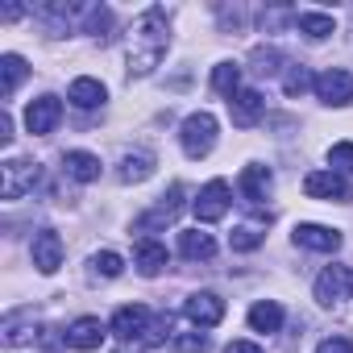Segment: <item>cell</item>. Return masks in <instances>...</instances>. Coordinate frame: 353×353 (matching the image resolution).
Masks as SVG:
<instances>
[{
	"instance_id": "obj_13",
	"label": "cell",
	"mask_w": 353,
	"mask_h": 353,
	"mask_svg": "<svg viewBox=\"0 0 353 353\" xmlns=\"http://www.w3.org/2000/svg\"><path fill=\"white\" fill-rule=\"evenodd\" d=\"M63 336H67V345H71V349H79V353H92V349H100V345H104L108 328H104L96 316H79V320H75V324H71Z\"/></svg>"
},
{
	"instance_id": "obj_7",
	"label": "cell",
	"mask_w": 353,
	"mask_h": 353,
	"mask_svg": "<svg viewBox=\"0 0 353 353\" xmlns=\"http://www.w3.org/2000/svg\"><path fill=\"white\" fill-rule=\"evenodd\" d=\"M316 96H320L324 104H332V108L353 104V75H349V71H341V67L320 71V75H316Z\"/></svg>"
},
{
	"instance_id": "obj_2",
	"label": "cell",
	"mask_w": 353,
	"mask_h": 353,
	"mask_svg": "<svg viewBox=\"0 0 353 353\" xmlns=\"http://www.w3.org/2000/svg\"><path fill=\"white\" fill-rule=\"evenodd\" d=\"M38 183H42V166H38V162L9 158L5 166H0V196H5V200H21V196H30Z\"/></svg>"
},
{
	"instance_id": "obj_20",
	"label": "cell",
	"mask_w": 353,
	"mask_h": 353,
	"mask_svg": "<svg viewBox=\"0 0 353 353\" xmlns=\"http://www.w3.org/2000/svg\"><path fill=\"white\" fill-rule=\"evenodd\" d=\"M250 328H254V332H266V336L279 332V328H283V307H279L274 299H258V303L250 307Z\"/></svg>"
},
{
	"instance_id": "obj_18",
	"label": "cell",
	"mask_w": 353,
	"mask_h": 353,
	"mask_svg": "<svg viewBox=\"0 0 353 353\" xmlns=\"http://www.w3.org/2000/svg\"><path fill=\"white\" fill-rule=\"evenodd\" d=\"M179 254H183L188 262H208V258L216 254V241H212V233L183 229V233H179Z\"/></svg>"
},
{
	"instance_id": "obj_17",
	"label": "cell",
	"mask_w": 353,
	"mask_h": 353,
	"mask_svg": "<svg viewBox=\"0 0 353 353\" xmlns=\"http://www.w3.org/2000/svg\"><path fill=\"white\" fill-rule=\"evenodd\" d=\"M133 266H137V274H145V279L162 274V266H166V245L154 241V237H141V241H137V254H133Z\"/></svg>"
},
{
	"instance_id": "obj_27",
	"label": "cell",
	"mask_w": 353,
	"mask_h": 353,
	"mask_svg": "<svg viewBox=\"0 0 353 353\" xmlns=\"http://www.w3.org/2000/svg\"><path fill=\"white\" fill-rule=\"evenodd\" d=\"M121 270H125V258H121V254H112V250L92 254V274H96V279H117Z\"/></svg>"
},
{
	"instance_id": "obj_10",
	"label": "cell",
	"mask_w": 353,
	"mask_h": 353,
	"mask_svg": "<svg viewBox=\"0 0 353 353\" xmlns=\"http://www.w3.org/2000/svg\"><path fill=\"white\" fill-rule=\"evenodd\" d=\"M59 121H63V104H59V96H38V100H30V108H26V129H30L34 137L54 133Z\"/></svg>"
},
{
	"instance_id": "obj_19",
	"label": "cell",
	"mask_w": 353,
	"mask_h": 353,
	"mask_svg": "<svg viewBox=\"0 0 353 353\" xmlns=\"http://www.w3.org/2000/svg\"><path fill=\"white\" fill-rule=\"evenodd\" d=\"M150 174H154V154L133 150V154H125V158H121L117 179H121V183H141V179H150Z\"/></svg>"
},
{
	"instance_id": "obj_11",
	"label": "cell",
	"mask_w": 353,
	"mask_h": 353,
	"mask_svg": "<svg viewBox=\"0 0 353 353\" xmlns=\"http://www.w3.org/2000/svg\"><path fill=\"white\" fill-rule=\"evenodd\" d=\"M30 254H34L38 274H54V270L63 266V237H59L54 229H38V233H34Z\"/></svg>"
},
{
	"instance_id": "obj_22",
	"label": "cell",
	"mask_w": 353,
	"mask_h": 353,
	"mask_svg": "<svg viewBox=\"0 0 353 353\" xmlns=\"http://www.w3.org/2000/svg\"><path fill=\"white\" fill-rule=\"evenodd\" d=\"M67 96H71V104H75V108H96V104H104V96H108V92H104V83H100V79L79 75V79L71 83V92H67Z\"/></svg>"
},
{
	"instance_id": "obj_25",
	"label": "cell",
	"mask_w": 353,
	"mask_h": 353,
	"mask_svg": "<svg viewBox=\"0 0 353 353\" xmlns=\"http://www.w3.org/2000/svg\"><path fill=\"white\" fill-rule=\"evenodd\" d=\"M212 88L221 96H237L241 92V67L237 63H216L212 67Z\"/></svg>"
},
{
	"instance_id": "obj_33",
	"label": "cell",
	"mask_w": 353,
	"mask_h": 353,
	"mask_svg": "<svg viewBox=\"0 0 353 353\" xmlns=\"http://www.w3.org/2000/svg\"><path fill=\"white\" fill-rule=\"evenodd\" d=\"M316 353H353V341H345V336H324V341L316 345Z\"/></svg>"
},
{
	"instance_id": "obj_30",
	"label": "cell",
	"mask_w": 353,
	"mask_h": 353,
	"mask_svg": "<svg viewBox=\"0 0 353 353\" xmlns=\"http://www.w3.org/2000/svg\"><path fill=\"white\" fill-rule=\"evenodd\" d=\"M88 30L96 34V38H108V30H112V9H88Z\"/></svg>"
},
{
	"instance_id": "obj_5",
	"label": "cell",
	"mask_w": 353,
	"mask_h": 353,
	"mask_svg": "<svg viewBox=\"0 0 353 353\" xmlns=\"http://www.w3.org/2000/svg\"><path fill=\"white\" fill-rule=\"evenodd\" d=\"M303 192H307V200H328V204L353 200L349 179H345V174H336V170H312L307 179H303Z\"/></svg>"
},
{
	"instance_id": "obj_9",
	"label": "cell",
	"mask_w": 353,
	"mask_h": 353,
	"mask_svg": "<svg viewBox=\"0 0 353 353\" xmlns=\"http://www.w3.org/2000/svg\"><path fill=\"white\" fill-rule=\"evenodd\" d=\"M150 324H154V312H150L145 303H129V307H117V316H112V332H117L121 341H145Z\"/></svg>"
},
{
	"instance_id": "obj_8",
	"label": "cell",
	"mask_w": 353,
	"mask_h": 353,
	"mask_svg": "<svg viewBox=\"0 0 353 353\" xmlns=\"http://www.w3.org/2000/svg\"><path fill=\"white\" fill-rule=\"evenodd\" d=\"M183 316L192 324H200V328H216L225 320V299L212 295V291H196V295L183 299Z\"/></svg>"
},
{
	"instance_id": "obj_16",
	"label": "cell",
	"mask_w": 353,
	"mask_h": 353,
	"mask_svg": "<svg viewBox=\"0 0 353 353\" xmlns=\"http://www.w3.org/2000/svg\"><path fill=\"white\" fill-rule=\"evenodd\" d=\"M63 170L71 174L75 183H96L100 179V158L88 154V150H67L63 154Z\"/></svg>"
},
{
	"instance_id": "obj_4",
	"label": "cell",
	"mask_w": 353,
	"mask_h": 353,
	"mask_svg": "<svg viewBox=\"0 0 353 353\" xmlns=\"http://www.w3.org/2000/svg\"><path fill=\"white\" fill-rule=\"evenodd\" d=\"M353 295V270L349 266H324L316 279V303L320 307H341Z\"/></svg>"
},
{
	"instance_id": "obj_21",
	"label": "cell",
	"mask_w": 353,
	"mask_h": 353,
	"mask_svg": "<svg viewBox=\"0 0 353 353\" xmlns=\"http://www.w3.org/2000/svg\"><path fill=\"white\" fill-rule=\"evenodd\" d=\"M295 26H299V34L312 38V42H324V38L336 34V21H332L328 13H312V9H303V13L295 17Z\"/></svg>"
},
{
	"instance_id": "obj_3",
	"label": "cell",
	"mask_w": 353,
	"mask_h": 353,
	"mask_svg": "<svg viewBox=\"0 0 353 353\" xmlns=\"http://www.w3.org/2000/svg\"><path fill=\"white\" fill-rule=\"evenodd\" d=\"M179 141H183L188 158H208L212 145H216V117L212 112H192L179 129Z\"/></svg>"
},
{
	"instance_id": "obj_6",
	"label": "cell",
	"mask_w": 353,
	"mask_h": 353,
	"mask_svg": "<svg viewBox=\"0 0 353 353\" xmlns=\"http://www.w3.org/2000/svg\"><path fill=\"white\" fill-rule=\"evenodd\" d=\"M229 200H233V192H229V183L225 179H212V183H204L200 188V196H196V216L204 221V225H216V221H225V212H229Z\"/></svg>"
},
{
	"instance_id": "obj_26",
	"label": "cell",
	"mask_w": 353,
	"mask_h": 353,
	"mask_svg": "<svg viewBox=\"0 0 353 353\" xmlns=\"http://www.w3.org/2000/svg\"><path fill=\"white\" fill-rule=\"evenodd\" d=\"M266 241V225H237L233 233H229V245L237 250V254H250V250H258Z\"/></svg>"
},
{
	"instance_id": "obj_29",
	"label": "cell",
	"mask_w": 353,
	"mask_h": 353,
	"mask_svg": "<svg viewBox=\"0 0 353 353\" xmlns=\"http://www.w3.org/2000/svg\"><path fill=\"white\" fill-rule=\"evenodd\" d=\"M328 162H332V170L341 174H353V141H336L332 150H328Z\"/></svg>"
},
{
	"instance_id": "obj_14",
	"label": "cell",
	"mask_w": 353,
	"mask_h": 353,
	"mask_svg": "<svg viewBox=\"0 0 353 353\" xmlns=\"http://www.w3.org/2000/svg\"><path fill=\"white\" fill-rule=\"evenodd\" d=\"M237 188H241V200H245V204H262V200L270 196V188H274V174H270V166L250 162V166L241 170Z\"/></svg>"
},
{
	"instance_id": "obj_35",
	"label": "cell",
	"mask_w": 353,
	"mask_h": 353,
	"mask_svg": "<svg viewBox=\"0 0 353 353\" xmlns=\"http://www.w3.org/2000/svg\"><path fill=\"white\" fill-rule=\"evenodd\" d=\"M225 353H262V349H258L254 341H233V345H229Z\"/></svg>"
},
{
	"instance_id": "obj_1",
	"label": "cell",
	"mask_w": 353,
	"mask_h": 353,
	"mask_svg": "<svg viewBox=\"0 0 353 353\" xmlns=\"http://www.w3.org/2000/svg\"><path fill=\"white\" fill-rule=\"evenodd\" d=\"M170 46V34H166V13L162 9H145L129 34V75H150L162 54Z\"/></svg>"
},
{
	"instance_id": "obj_31",
	"label": "cell",
	"mask_w": 353,
	"mask_h": 353,
	"mask_svg": "<svg viewBox=\"0 0 353 353\" xmlns=\"http://www.w3.org/2000/svg\"><path fill=\"white\" fill-rule=\"evenodd\" d=\"M250 63H254L258 75H279V63H283V59H279L274 50H262V46H258V50L250 54Z\"/></svg>"
},
{
	"instance_id": "obj_24",
	"label": "cell",
	"mask_w": 353,
	"mask_h": 353,
	"mask_svg": "<svg viewBox=\"0 0 353 353\" xmlns=\"http://www.w3.org/2000/svg\"><path fill=\"white\" fill-rule=\"evenodd\" d=\"M26 75H30V67H26L21 54H5V59H0V92H5V96H13Z\"/></svg>"
},
{
	"instance_id": "obj_28",
	"label": "cell",
	"mask_w": 353,
	"mask_h": 353,
	"mask_svg": "<svg viewBox=\"0 0 353 353\" xmlns=\"http://www.w3.org/2000/svg\"><path fill=\"white\" fill-rule=\"evenodd\" d=\"M307 88H316V79H312V75H307L303 67H295V71H287V79H283V92H287L291 100H295V96H303Z\"/></svg>"
},
{
	"instance_id": "obj_32",
	"label": "cell",
	"mask_w": 353,
	"mask_h": 353,
	"mask_svg": "<svg viewBox=\"0 0 353 353\" xmlns=\"http://www.w3.org/2000/svg\"><path fill=\"white\" fill-rule=\"evenodd\" d=\"M174 349L179 353H208V336L204 332H179L174 336Z\"/></svg>"
},
{
	"instance_id": "obj_34",
	"label": "cell",
	"mask_w": 353,
	"mask_h": 353,
	"mask_svg": "<svg viewBox=\"0 0 353 353\" xmlns=\"http://www.w3.org/2000/svg\"><path fill=\"white\" fill-rule=\"evenodd\" d=\"M0 141H5V145L13 141V117L9 112H0Z\"/></svg>"
},
{
	"instance_id": "obj_15",
	"label": "cell",
	"mask_w": 353,
	"mask_h": 353,
	"mask_svg": "<svg viewBox=\"0 0 353 353\" xmlns=\"http://www.w3.org/2000/svg\"><path fill=\"white\" fill-rule=\"evenodd\" d=\"M295 245L303 250H316V254H336L341 250V233L328 229V225H295Z\"/></svg>"
},
{
	"instance_id": "obj_23",
	"label": "cell",
	"mask_w": 353,
	"mask_h": 353,
	"mask_svg": "<svg viewBox=\"0 0 353 353\" xmlns=\"http://www.w3.org/2000/svg\"><path fill=\"white\" fill-rule=\"evenodd\" d=\"M179 200H183V188L174 183V188H170V192L162 196V204H158V208H154L150 216H141V221H137V229H154V225H162V221H174V212L183 208Z\"/></svg>"
},
{
	"instance_id": "obj_12",
	"label": "cell",
	"mask_w": 353,
	"mask_h": 353,
	"mask_svg": "<svg viewBox=\"0 0 353 353\" xmlns=\"http://www.w3.org/2000/svg\"><path fill=\"white\" fill-rule=\"evenodd\" d=\"M262 112H266V100H262V92H254V88H241L237 96H229V117H233V125H237V129H254V125L262 121Z\"/></svg>"
}]
</instances>
